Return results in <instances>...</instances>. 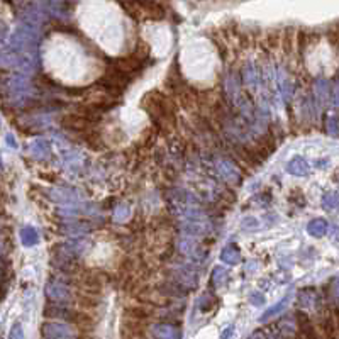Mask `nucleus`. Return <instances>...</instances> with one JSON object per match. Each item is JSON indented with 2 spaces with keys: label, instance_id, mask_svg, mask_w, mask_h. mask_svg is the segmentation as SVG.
I'll list each match as a JSON object with an SVG mask.
<instances>
[{
  "label": "nucleus",
  "instance_id": "nucleus-7",
  "mask_svg": "<svg viewBox=\"0 0 339 339\" xmlns=\"http://www.w3.org/2000/svg\"><path fill=\"white\" fill-rule=\"evenodd\" d=\"M295 323H297V329L300 331V338H317V334L314 331V326L311 323V317L306 314L304 311H295Z\"/></svg>",
  "mask_w": 339,
  "mask_h": 339
},
{
  "label": "nucleus",
  "instance_id": "nucleus-18",
  "mask_svg": "<svg viewBox=\"0 0 339 339\" xmlns=\"http://www.w3.org/2000/svg\"><path fill=\"white\" fill-rule=\"evenodd\" d=\"M31 151L36 158H39V160H44V158L49 156V151H51V146L46 139H36L34 143L31 144Z\"/></svg>",
  "mask_w": 339,
  "mask_h": 339
},
{
  "label": "nucleus",
  "instance_id": "nucleus-1",
  "mask_svg": "<svg viewBox=\"0 0 339 339\" xmlns=\"http://www.w3.org/2000/svg\"><path fill=\"white\" fill-rule=\"evenodd\" d=\"M141 107L149 115L151 122L158 131L166 132L177 127V105L168 95L160 90H151L143 97Z\"/></svg>",
  "mask_w": 339,
  "mask_h": 339
},
{
  "label": "nucleus",
  "instance_id": "nucleus-27",
  "mask_svg": "<svg viewBox=\"0 0 339 339\" xmlns=\"http://www.w3.org/2000/svg\"><path fill=\"white\" fill-rule=\"evenodd\" d=\"M278 42H282V34L278 31L272 32V36H268V44L275 48V46H278Z\"/></svg>",
  "mask_w": 339,
  "mask_h": 339
},
{
  "label": "nucleus",
  "instance_id": "nucleus-20",
  "mask_svg": "<svg viewBox=\"0 0 339 339\" xmlns=\"http://www.w3.org/2000/svg\"><path fill=\"white\" fill-rule=\"evenodd\" d=\"M294 27H287L285 31H283V36H282V44H283V49H285L287 54H292V51H294Z\"/></svg>",
  "mask_w": 339,
  "mask_h": 339
},
{
  "label": "nucleus",
  "instance_id": "nucleus-23",
  "mask_svg": "<svg viewBox=\"0 0 339 339\" xmlns=\"http://www.w3.org/2000/svg\"><path fill=\"white\" fill-rule=\"evenodd\" d=\"M297 44H299V53L304 54V49H306V44H307V32L302 31V29L297 32Z\"/></svg>",
  "mask_w": 339,
  "mask_h": 339
},
{
  "label": "nucleus",
  "instance_id": "nucleus-14",
  "mask_svg": "<svg viewBox=\"0 0 339 339\" xmlns=\"http://www.w3.org/2000/svg\"><path fill=\"white\" fill-rule=\"evenodd\" d=\"M328 229H329V224L326 219H314V221H311L307 226V233L314 236V238H323V236L328 233Z\"/></svg>",
  "mask_w": 339,
  "mask_h": 339
},
{
  "label": "nucleus",
  "instance_id": "nucleus-4",
  "mask_svg": "<svg viewBox=\"0 0 339 339\" xmlns=\"http://www.w3.org/2000/svg\"><path fill=\"white\" fill-rule=\"evenodd\" d=\"M256 149V153L260 154L263 160H267L270 154L275 153L277 149V141H275V134L272 131L267 132V134H261L258 139H256V144L253 146Z\"/></svg>",
  "mask_w": 339,
  "mask_h": 339
},
{
  "label": "nucleus",
  "instance_id": "nucleus-25",
  "mask_svg": "<svg viewBox=\"0 0 339 339\" xmlns=\"http://www.w3.org/2000/svg\"><path fill=\"white\" fill-rule=\"evenodd\" d=\"M250 302L253 304V306H263V304H265V295L260 294V292H253V294L250 295Z\"/></svg>",
  "mask_w": 339,
  "mask_h": 339
},
{
  "label": "nucleus",
  "instance_id": "nucleus-26",
  "mask_svg": "<svg viewBox=\"0 0 339 339\" xmlns=\"http://www.w3.org/2000/svg\"><path fill=\"white\" fill-rule=\"evenodd\" d=\"M129 217V207L127 205H119L115 210V219H126Z\"/></svg>",
  "mask_w": 339,
  "mask_h": 339
},
{
  "label": "nucleus",
  "instance_id": "nucleus-11",
  "mask_svg": "<svg viewBox=\"0 0 339 339\" xmlns=\"http://www.w3.org/2000/svg\"><path fill=\"white\" fill-rule=\"evenodd\" d=\"M221 260L224 263H229L231 267H234V265L241 263V251H239V248L234 243H231L221 251Z\"/></svg>",
  "mask_w": 339,
  "mask_h": 339
},
{
  "label": "nucleus",
  "instance_id": "nucleus-28",
  "mask_svg": "<svg viewBox=\"0 0 339 339\" xmlns=\"http://www.w3.org/2000/svg\"><path fill=\"white\" fill-rule=\"evenodd\" d=\"M7 143H8V146H12V148H17V143H15V139H14V136L12 134H7Z\"/></svg>",
  "mask_w": 339,
  "mask_h": 339
},
{
  "label": "nucleus",
  "instance_id": "nucleus-24",
  "mask_svg": "<svg viewBox=\"0 0 339 339\" xmlns=\"http://www.w3.org/2000/svg\"><path fill=\"white\" fill-rule=\"evenodd\" d=\"M8 338L14 339V338H19L22 339L24 338V333H22V326H20V323H15L14 328L10 329V333H8Z\"/></svg>",
  "mask_w": 339,
  "mask_h": 339
},
{
  "label": "nucleus",
  "instance_id": "nucleus-15",
  "mask_svg": "<svg viewBox=\"0 0 339 339\" xmlns=\"http://www.w3.org/2000/svg\"><path fill=\"white\" fill-rule=\"evenodd\" d=\"M20 241L27 248L36 246V244L39 243V234H37V231L34 229L32 226H25L20 229Z\"/></svg>",
  "mask_w": 339,
  "mask_h": 339
},
{
  "label": "nucleus",
  "instance_id": "nucleus-13",
  "mask_svg": "<svg viewBox=\"0 0 339 339\" xmlns=\"http://www.w3.org/2000/svg\"><path fill=\"white\" fill-rule=\"evenodd\" d=\"M46 292H48L49 297H53L54 302H63V300L71 297L70 290H68L65 285H61V283H53V285H48Z\"/></svg>",
  "mask_w": 339,
  "mask_h": 339
},
{
  "label": "nucleus",
  "instance_id": "nucleus-6",
  "mask_svg": "<svg viewBox=\"0 0 339 339\" xmlns=\"http://www.w3.org/2000/svg\"><path fill=\"white\" fill-rule=\"evenodd\" d=\"M136 3L139 5L141 12L146 14V17H149V19H154V20L165 19V15H166L165 8H163L158 2H154V0H136Z\"/></svg>",
  "mask_w": 339,
  "mask_h": 339
},
{
  "label": "nucleus",
  "instance_id": "nucleus-5",
  "mask_svg": "<svg viewBox=\"0 0 339 339\" xmlns=\"http://www.w3.org/2000/svg\"><path fill=\"white\" fill-rule=\"evenodd\" d=\"M122 336L124 338H144L146 336V323L131 319V317L124 316L122 319Z\"/></svg>",
  "mask_w": 339,
  "mask_h": 339
},
{
  "label": "nucleus",
  "instance_id": "nucleus-29",
  "mask_svg": "<svg viewBox=\"0 0 339 339\" xmlns=\"http://www.w3.org/2000/svg\"><path fill=\"white\" fill-rule=\"evenodd\" d=\"M221 336H222V338H227V336H233V326H229V328H227V329H226V331H224V333H222V334H221Z\"/></svg>",
  "mask_w": 339,
  "mask_h": 339
},
{
  "label": "nucleus",
  "instance_id": "nucleus-12",
  "mask_svg": "<svg viewBox=\"0 0 339 339\" xmlns=\"http://www.w3.org/2000/svg\"><path fill=\"white\" fill-rule=\"evenodd\" d=\"M289 302H290V295H287L285 299H282L280 302H278V304H275L273 307L267 309V311H265V314L260 317V323H267V321L273 319L275 316L283 314V311H285L287 306H289Z\"/></svg>",
  "mask_w": 339,
  "mask_h": 339
},
{
  "label": "nucleus",
  "instance_id": "nucleus-31",
  "mask_svg": "<svg viewBox=\"0 0 339 339\" xmlns=\"http://www.w3.org/2000/svg\"><path fill=\"white\" fill-rule=\"evenodd\" d=\"M334 297L339 300V282H338V287H334Z\"/></svg>",
  "mask_w": 339,
  "mask_h": 339
},
{
  "label": "nucleus",
  "instance_id": "nucleus-16",
  "mask_svg": "<svg viewBox=\"0 0 339 339\" xmlns=\"http://www.w3.org/2000/svg\"><path fill=\"white\" fill-rule=\"evenodd\" d=\"M76 304H78V307L83 309V311H95L100 302H98L97 295H90V294H85V292H80V295L76 297Z\"/></svg>",
  "mask_w": 339,
  "mask_h": 339
},
{
  "label": "nucleus",
  "instance_id": "nucleus-17",
  "mask_svg": "<svg viewBox=\"0 0 339 339\" xmlns=\"http://www.w3.org/2000/svg\"><path fill=\"white\" fill-rule=\"evenodd\" d=\"M153 336L156 338H182V333L171 324H160L153 328Z\"/></svg>",
  "mask_w": 339,
  "mask_h": 339
},
{
  "label": "nucleus",
  "instance_id": "nucleus-3",
  "mask_svg": "<svg viewBox=\"0 0 339 339\" xmlns=\"http://www.w3.org/2000/svg\"><path fill=\"white\" fill-rule=\"evenodd\" d=\"M59 124H61L65 129L71 132H78V134H85V132L93 129V121H90L87 115L76 112V114H65L59 117Z\"/></svg>",
  "mask_w": 339,
  "mask_h": 339
},
{
  "label": "nucleus",
  "instance_id": "nucleus-30",
  "mask_svg": "<svg viewBox=\"0 0 339 339\" xmlns=\"http://www.w3.org/2000/svg\"><path fill=\"white\" fill-rule=\"evenodd\" d=\"M333 314H334V319H336V326H338V331H339V309H336Z\"/></svg>",
  "mask_w": 339,
  "mask_h": 339
},
{
  "label": "nucleus",
  "instance_id": "nucleus-9",
  "mask_svg": "<svg viewBox=\"0 0 339 339\" xmlns=\"http://www.w3.org/2000/svg\"><path fill=\"white\" fill-rule=\"evenodd\" d=\"M124 316L131 317V319H136V321H141V323H148V321L153 317V311L148 307H143V306H129V307H126V311H124Z\"/></svg>",
  "mask_w": 339,
  "mask_h": 339
},
{
  "label": "nucleus",
  "instance_id": "nucleus-2",
  "mask_svg": "<svg viewBox=\"0 0 339 339\" xmlns=\"http://www.w3.org/2000/svg\"><path fill=\"white\" fill-rule=\"evenodd\" d=\"M131 81H132V76L124 73L122 70H119V68L110 66L109 70L97 80V87H100L109 97L119 98L122 97V93L126 92V88L129 87Z\"/></svg>",
  "mask_w": 339,
  "mask_h": 339
},
{
  "label": "nucleus",
  "instance_id": "nucleus-8",
  "mask_svg": "<svg viewBox=\"0 0 339 339\" xmlns=\"http://www.w3.org/2000/svg\"><path fill=\"white\" fill-rule=\"evenodd\" d=\"M41 334L44 338H73V334L66 326L54 324V323H44L41 328Z\"/></svg>",
  "mask_w": 339,
  "mask_h": 339
},
{
  "label": "nucleus",
  "instance_id": "nucleus-21",
  "mask_svg": "<svg viewBox=\"0 0 339 339\" xmlns=\"http://www.w3.org/2000/svg\"><path fill=\"white\" fill-rule=\"evenodd\" d=\"M227 280V270L222 267H216L212 272V283H216V287H221L222 283Z\"/></svg>",
  "mask_w": 339,
  "mask_h": 339
},
{
  "label": "nucleus",
  "instance_id": "nucleus-19",
  "mask_svg": "<svg viewBox=\"0 0 339 339\" xmlns=\"http://www.w3.org/2000/svg\"><path fill=\"white\" fill-rule=\"evenodd\" d=\"M323 207L326 210H339V194L338 192H328V194H324L323 197Z\"/></svg>",
  "mask_w": 339,
  "mask_h": 339
},
{
  "label": "nucleus",
  "instance_id": "nucleus-22",
  "mask_svg": "<svg viewBox=\"0 0 339 339\" xmlns=\"http://www.w3.org/2000/svg\"><path fill=\"white\" fill-rule=\"evenodd\" d=\"M328 132L331 136H338L339 134V121L336 117H329L328 119Z\"/></svg>",
  "mask_w": 339,
  "mask_h": 339
},
{
  "label": "nucleus",
  "instance_id": "nucleus-10",
  "mask_svg": "<svg viewBox=\"0 0 339 339\" xmlns=\"http://www.w3.org/2000/svg\"><path fill=\"white\" fill-rule=\"evenodd\" d=\"M287 171L294 177H304V175H309V163L304 160L302 156H295L289 165H287Z\"/></svg>",
  "mask_w": 339,
  "mask_h": 339
}]
</instances>
